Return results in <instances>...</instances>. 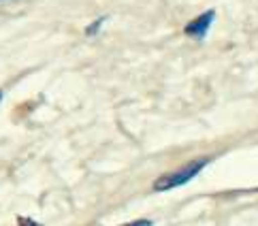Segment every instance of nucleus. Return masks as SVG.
<instances>
[{
  "mask_svg": "<svg viewBox=\"0 0 258 226\" xmlns=\"http://www.w3.org/2000/svg\"><path fill=\"white\" fill-rule=\"evenodd\" d=\"M205 165H207L205 158L195 160V162H188V165H183L181 169L173 171V173L162 175L160 179H156L154 190H156V192H164V190H173V188H179V186H183V184H188L192 177H197V175L201 173Z\"/></svg>",
  "mask_w": 258,
  "mask_h": 226,
  "instance_id": "nucleus-1",
  "label": "nucleus"
},
{
  "mask_svg": "<svg viewBox=\"0 0 258 226\" xmlns=\"http://www.w3.org/2000/svg\"><path fill=\"white\" fill-rule=\"evenodd\" d=\"M214 17H216V11H205L203 15H199L197 20H192L186 26V34L188 37H195V39H203L209 32L211 24H214Z\"/></svg>",
  "mask_w": 258,
  "mask_h": 226,
  "instance_id": "nucleus-2",
  "label": "nucleus"
},
{
  "mask_svg": "<svg viewBox=\"0 0 258 226\" xmlns=\"http://www.w3.org/2000/svg\"><path fill=\"white\" fill-rule=\"evenodd\" d=\"M103 22H105V20H103V17H100L98 22H94L92 26H88V30H86V32H88V34H96V30L100 28V26H103Z\"/></svg>",
  "mask_w": 258,
  "mask_h": 226,
  "instance_id": "nucleus-3",
  "label": "nucleus"
},
{
  "mask_svg": "<svg viewBox=\"0 0 258 226\" xmlns=\"http://www.w3.org/2000/svg\"><path fill=\"white\" fill-rule=\"evenodd\" d=\"M122 226H152L150 220H135V222H128V224H122Z\"/></svg>",
  "mask_w": 258,
  "mask_h": 226,
  "instance_id": "nucleus-4",
  "label": "nucleus"
},
{
  "mask_svg": "<svg viewBox=\"0 0 258 226\" xmlns=\"http://www.w3.org/2000/svg\"><path fill=\"white\" fill-rule=\"evenodd\" d=\"M0 101H3V90H0Z\"/></svg>",
  "mask_w": 258,
  "mask_h": 226,
  "instance_id": "nucleus-5",
  "label": "nucleus"
}]
</instances>
